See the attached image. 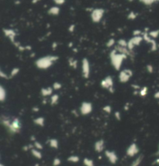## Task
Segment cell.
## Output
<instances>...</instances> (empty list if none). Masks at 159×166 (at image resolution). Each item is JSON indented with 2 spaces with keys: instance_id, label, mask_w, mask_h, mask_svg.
<instances>
[{
  "instance_id": "1",
  "label": "cell",
  "mask_w": 159,
  "mask_h": 166,
  "mask_svg": "<svg viewBox=\"0 0 159 166\" xmlns=\"http://www.w3.org/2000/svg\"><path fill=\"white\" fill-rule=\"evenodd\" d=\"M21 127H22V125H21L20 119L19 118H14L13 120H12L10 127L7 128V130L10 133H11L12 134H15V133H17L20 131Z\"/></svg>"
},
{
  "instance_id": "2",
  "label": "cell",
  "mask_w": 159,
  "mask_h": 166,
  "mask_svg": "<svg viewBox=\"0 0 159 166\" xmlns=\"http://www.w3.org/2000/svg\"><path fill=\"white\" fill-rule=\"evenodd\" d=\"M57 59V57H54V58L52 57H44V58H40L37 61V65L38 68H47L48 67H50L54 60Z\"/></svg>"
},
{
  "instance_id": "3",
  "label": "cell",
  "mask_w": 159,
  "mask_h": 166,
  "mask_svg": "<svg viewBox=\"0 0 159 166\" xmlns=\"http://www.w3.org/2000/svg\"><path fill=\"white\" fill-rule=\"evenodd\" d=\"M139 147L136 143H132L131 144L129 145V147L126 149V155L128 157H134L137 155L139 153Z\"/></svg>"
},
{
  "instance_id": "4",
  "label": "cell",
  "mask_w": 159,
  "mask_h": 166,
  "mask_svg": "<svg viewBox=\"0 0 159 166\" xmlns=\"http://www.w3.org/2000/svg\"><path fill=\"white\" fill-rule=\"evenodd\" d=\"M92 111V105L89 102H84L81 103L80 107V112L82 115H88Z\"/></svg>"
},
{
  "instance_id": "5",
  "label": "cell",
  "mask_w": 159,
  "mask_h": 166,
  "mask_svg": "<svg viewBox=\"0 0 159 166\" xmlns=\"http://www.w3.org/2000/svg\"><path fill=\"white\" fill-rule=\"evenodd\" d=\"M101 86L102 87H103L104 89H109L111 92H113V78L110 77V76H108L105 79H103L101 82Z\"/></svg>"
},
{
  "instance_id": "6",
  "label": "cell",
  "mask_w": 159,
  "mask_h": 166,
  "mask_svg": "<svg viewBox=\"0 0 159 166\" xmlns=\"http://www.w3.org/2000/svg\"><path fill=\"white\" fill-rule=\"evenodd\" d=\"M105 155L106 156V158H108L109 161L113 164V165H114L117 162V161H118V156L116 155V153L115 151H110V150H106L105 151Z\"/></svg>"
},
{
  "instance_id": "7",
  "label": "cell",
  "mask_w": 159,
  "mask_h": 166,
  "mask_svg": "<svg viewBox=\"0 0 159 166\" xmlns=\"http://www.w3.org/2000/svg\"><path fill=\"white\" fill-rule=\"evenodd\" d=\"M103 13H104V10L102 9H95V10H93L92 12V21L94 22L100 21V20L102 19V17L103 16Z\"/></svg>"
},
{
  "instance_id": "8",
  "label": "cell",
  "mask_w": 159,
  "mask_h": 166,
  "mask_svg": "<svg viewBox=\"0 0 159 166\" xmlns=\"http://www.w3.org/2000/svg\"><path fill=\"white\" fill-rule=\"evenodd\" d=\"M132 76V72L130 70H124L120 74V81L121 82H126Z\"/></svg>"
},
{
  "instance_id": "9",
  "label": "cell",
  "mask_w": 159,
  "mask_h": 166,
  "mask_svg": "<svg viewBox=\"0 0 159 166\" xmlns=\"http://www.w3.org/2000/svg\"><path fill=\"white\" fill-rule=\"evenodd\" d=\"M94 149L98 153H101L105 149V141L102 139L95 141L94 144Z\"/></svg>"
},
{
  "instance_id": "10",
  "label": "cell",
  "mask_w": 159,
  "mask_h": 166,
  "mask_svg": "<svg viewBox=\"0 0 159 166\" xmlns=\"http://www.w3.org/2000/svg\"><path fill=\"white\" fill-rule=\"evenodd\" d=\"M82 72L85 78H88L89 75V64L88 60L84 59L82 62Z\"/></svg>"
},
{
  "instance_id": "11",
  "label": "cell",
  "mask_w": 159,
  "mask_h": 166,
  "mask_svg": "<svg viewBox=\"0 0 159 166\" xmlns=\"http://www.w3.org/2000/svg\"><path fill=\"white\" fill-rule=\"evenodd\" d=\"M31 154L33 156H34L36 158H37V159H41L42 158V153H41V151H40V150L37 149V148H32L31 150Z\"/></svg>"
},
{
  "instance_id": "12",
  "label": "cell",
  "mask_w": 159,
  "mask_h": 166,
  "mask_svg": "<svg viewBox=\"0 0 159 166\" xmlns=\"http://www.w3.org/2000/svg\"><path fill=\"white\" fill-rule=\"evenodd\" d=\"M52 92H53V89L50 88V87L44 88V89H41V94H42V96H44V97L51 96L52 94Z\"/></svg>"
},
{
  "instance_id": "13",
  "label": "cell",
  "mask_w": 159,
  "mask_h": 166,
  "mask_svg": "<svg viewBox=\"0 0 159 166\" xmlns=\"http://www.w3.org/2000/svg\"><path fill=\"white\" fill-rule=\"evenodd\" d=\"M48 143H49V145L51 146L52 148H54V149H57L58 148L59 143H58V141L57 140V139H54V138L50 139V140L48 141Z\"/></svg>"
},
{
  "instance_id": "14",
  "label": "cell",
  "mask_w": 159,
  "mask_h": 166,
  "mask_svg": "<svg viewBox=\"0 0 159 166\" xmlns=\"http://www.w3.org/2000/svg\"><path fill=\"white\" fill-rule=\"evenodd\" d=\"M143 155H139L137 158L135 160H134V161L132 163H131L129 166H139L140 165V163L142 162V160H143Z\"/></svg>"
},
{
  "instance_id": "15",
  "label": "cell",
  "mask_w": 159,
  "mask_h": 166,
  "mask_svg": "<svg viewBox=\"0 0 159 166\" xmlns=\"http://www.w3.org/2000/svg\"><path fill=\"white\" fill-rule=\"evenodd\" d=\"M6 99V92L3 86L0 87V100L1 102H4Z\"/></svg>"
},
{
  "instance_id": "16",
  "label": "cell",
  "mask_w": 159,
  "mask_h": 166,
  "mask_svg": "<svg viewBox=\"0 0 159 166\" xmlns=\"http://www.w3.org/2000/svg\"><path fill=\"white\" fill-rule=\"evenodd\" d=\"M67 160H68V161H69V162H71V163H77L80 161V158H79V157L77 155H71L68 158Z\"/></svg>"
},
{
  "instance_id": "17",
  "label": "cell",
  "mask_w": 159,
  "mask_h": 166,
  "mask_svg": "<svg viewBox=\"0 0 159 166\" xmlns=\"http://www.w3.org/2000/svg\"><path fill=\"white\" fill-rule=\"evenodd\" d=\"M34 122L36 125H38L40 127H43L44 125V117H37L34 119Z\"/></svg>"
},
{
  "instance_id": "18",
  "label": "cell",
  "mask_w": 159,
  "mask_h": 166,
  "mask_svg": "<svg viewBox=\"0 0 159 166\" xmlns=\"http://www.w3.org/2000/svg\"><path fill=\"white\" fill-rule=\"evenodd\" d=\"M48 12L51 15H58V13L60 12V9L57 6H53L50 9Z\"/></svg>"
},
{
  "instance_id": "19",
  "label": "cell",
  "mask_w": 159,
  "mask_h": 166,
  "mask_svg": "<svg viewBox=\"0 0 159 166\" xmlns=\"http://www.w3.org/2000/svg\"><path fill=\"white\" fill-rule=\"evenodd\" d=\"M83 164L85 166H95V163L93 160L88 158H85L83 159Z\"/></svg>"
},
{
  "instance_id": "20",
  "label": "cell",
  "mask_w": 159,
  "mask_h": 166,
  "mask_svg": "<svg viewBox=\"0 0 159 166\" xmlns=\"http://www.w3.org/2000/svg\"><path fill=\"white\" fill-rule=\"evenodd\" d=\"M58 100H59V96L58 95H57V94H54V95H52L51 96V105H55L58 102Z\"/></svg>"
},
{
  "instance_id": "21",
  "label": "cell",
  "mask_w": 159,
  "mask_h": 166,
  "mask_svg": "<svg viewBox=\"0 0 159 166\" xmlns=\"http://www.w3.org/2000/svg\"><path fill=\"white\" fill-rule=\"evenodd\" d=\"M5 31V33L6 35L7 36V37H10L11 39H14V37H15V33L13 32V31L12 30H4Z\"/></svg>"
},
{
  "instance_id": "22",
  "label": "cell",
  "mask_w": 159,
  "mask_h": 166,
  "mask_svg": "<svg viewBox=\"0 0 159 166\" xmlns=\"http://www.w3.org/2000/svg\"><path fill=\"white\" fill-rule=\"evenodd\" d=\"M34 148H37L40 151H41L43 149V145H42V144L37 141H36L34 142Z\"/></svg>"
},
{
  "instance_id": "23",
  "label": "cell",
  "mask_w": 159,
  "mask_h": 166,
  "mask_svg": "<svg viewBox=\"0 0 159 166\" xmlns=\"http://www.w3.org/2000/svg\"><path fill=\"white\" fill-rule=\"evenodd\" d=\"M61 164V161L59 158H55L53 160V165L54 166H59Z\"/></svg>"
},
{
  "instance_id": "24",
  "label": "cell",
  "mask_w": 159,
  "mask_h": 166,
  "mask_svg": "<svg viewBox=\"0 0 159 166\" xmlns=\"http://www.w3.org/2000/svg\"><path fill=\"white\" fill-rule=\"evenodd\" d=\"M140 2H143L144 4H145V5H151V4H153L154 2H156L157 0H140Z\"/></svg>"
},
{
  "instance_id": "25",
  "label": "cell",
  "mask_w": 159,
  "mask_h": 166,
  "mask_svg": "<svg viewBox=\"0 0 159 166\" xmlns=\"http://www.w3.org/2000/svg\"><path fill=\"white\" fill-rule=\"evenodd\" d=\"M148 93V88L147 87H144L143 89H140V95L141 96H145Z\"/></svg>"
},
{
  "instance_id": "26",
  "label": "cell",
  "mask_w": 159,
  "mask_h": 166,
  "mask_svg": "<svg viewBox=\"0 0 159 166\" xmlns=\"http://www.w3.org/2000/svg\"><path fill=\"white\" fill-rule=\"evenodd\" d=\"M158 35H159V30L151 31V32L150 33V36H151V37H152L153 38H156Z\"/></svg>"
},
{
  "instance_id": "27",
  "label": "cell",
  "mask_w": 159,
  "mask_h": 166,
  "mask_svg": "<svg viewBox=\"0 0 159 166\" xmlns=\"http://www.w3.org/2000/svg\"><path fill=\"white\" fill-rule=\"evenodd\" d=\"M103 110L107 113H110L112 112V107L110 106H106L103 107Z\"/></svg>"
},
{
  "instance_id": "28",
  "label": "cell",
  "mask_w": 159,
  "mask_h": 166,
  "mask_svg": "<svg viewBox=\"0 0 159 166\" xmlns=\"http://www.w3.org/2000/svg\"><path fill=\"white\" fill-rule=\"evenodd\" d=\"M62 87L61 84L59 83V82H55L53 85V89H56V90H58V89H60Z\"/></svg>"
},
{
  "instance_id": "29",
  "label": "cell",
  "mask_w": 159,
  "mask_h": 166,
  "mask_svg": "<svg viewBox=\"0 0 159 166\" xmlns=\"http://www.w3.org/2000/svg\"><path fill=\"white\" fill-rule=\"evenodd\" d=\"M136 17H137V14H136V13L134 12H131L129 14V16H128V18H129V19H130V20H134Z\"/></svg>"
},
{
  "instance_id": "30",
  "label": "cell",
  "mask_w": 159,
  "mask_h": 166,
  "mask_svg": "<svg viewBox=\"0 0 159 166\" xmlns=\"http://www.w3.org/2000/svg\"><path fill=\"white\" fill-rule=\"evenodd\" d=\"M19 69H18V68H15V69H13L12 70V72H11V76H10V77H14V76L15 75H16L18 73H19Z\"/></svg>"
},
{
  "instance_id": "31",
  "label": "cell",
  "mask_w": 159,
  "mask_h": 166,
  "mask_svg": "<svg viewBox=\"0 0 159 166\" xmlns=\"http://www.w3.org/2000/svg\"><path fill=\"white\" fill-rule=\"evenodd\" d=\"M54 2H55L57 5H62L65 2V0H54Z\"/></svg>"
},
{
  "instance_id": "32",
  "label": "cell",
  "mask_w": 159,
  "mask_h": 166,
  "mask_svg": "<svg viewBox=\"0 0 159 166\" xmlns=\"http://www.w3.org/2000/svg\"><path fill=\"white\" fill-rule=\"evenodd\" d=\"M115 117H116V120H120V119H121V115H120V112H116V113H115Z\"/></svg>"
},
{
  "instance_id": "33",
  "label": "cell",
  "mask_w": 159,
  "mask_h": 166,
  "mask_svg": "<svg viewBox=\"0 0 159 166\" xmlns=\"http://www.w3.org/2000/svg\"><path fill=\"white\" fill-rule=\"evenodd\" d=\"M148 71H149L150 73H151L152 71H153V67L151 65H148Z\"/></svg>"
},
{
  "instance_id": "34",
  "label": "cell",
  "mask_w": 159,
  "mask_h": 166,
  "mask_svg": "<svg viewBox=\"0 0 159 166\" xmlns=\"http://www.w3.org/2000/svg\"><path fill=\"white\" fill-rule=\"evenodd\" d=\"M113 44H114V40H113V39H110V42H109V43L107 44H108V47H110V46L113 45Z\"/></svg>"
},
{
  "instance_id": "35",
  "label": "cell",
  "mask_w": 159,
  "mask_h": 166,
  "mask_svg": "<svg viewBox=\"0 0 159 166\" xmlns=\"http://www.w3.org/2000/svg\"><path fill=\"white\" fill-rule=\"evenodd\" d=\"M154 98H156V99H159V91L157 92L155 94H154Z\"/></svg>"
},
{
  "instance_id": "36",
  "label": "cell",
  "mask_w": 159,
  "mask_h": 166,
  "mask_svg": "<svg viewBox=\"0 0 159 166\" xmlns=\"http://www.w3.org/2000/svg\"><path fill=\"white\" fill-rule=\"evenodd\" d=\"M30 139H31V141H34V142L36 141V139H35V137H34V136H32V137H30Z\"/></svg>"
},
{
  "instance_id": "37",
  "label": "cell",
  "mask_w": 159,
  "mask_h": 166,
  "mask_svg": "<svg viewBox=\"0 0 159 166\" xmlns=\"http://www.w3.org/2000/svg\"><path fill=\"white\" fill-rule=\"evenodd\" d=\"M39 1H40V0H33V1H32V2H33V3H36V2H37Z\"/></svg>"
},
{
  "instance_id": "38",
  "label": "cell",
  "mask_w": 159,
  "mask_h": 166,
  "mask_svg": "<svg viewBox=\"0 0 159 166\" xmlns=\"http://www.w3.org/2000/svg\"><path fill=\"white\" fill-rule=\"evenodd\" d=\"M33 110H34V111H35V112H37V111L39 110V109H38V108H34Z\"/></svg>"
},
{
  "instance_id": "39",
  "label": "cell",
  "mask_w": 159,
  "mask_h": 166,
  "mask_svg": "<svg viewBox=\"0 0 159 166\" xmlns=\"http://www.w3.org/2000/svg\"><path fill=\"white\" fill-rule=\"evenodd\" d=\"M155 163L158 164V165H159V159H157V160L155 161Z\"/></svg>"
},
{
  "instance_id": "40",
  "label": "cell",
  "mask_w": 159,
  "mask_h": 166,
  "mask_svg": "<svg viewBox=\"0 0 159 166\" xmlns=\"http://www.w3.org/2000/svg\"><path fill=\"white\" fill-rule=\"evenodd\" d=\"M74 27H75V26H71V27L70 28V31H72V29H73Z\"/></svg>"
},
{
  "instance_id": "41",
  "label": "cell",
  "mask_w": 159,
  "mask_h": 166,
  "mask_svg": "<svg viewBox=\"0 0 159 166\" xmlns=\"http://www.w3.org/2000/svg\"><path fill=\"white\" fill-rule=\"evenodd\" d=\"M157 155H159V147H158V152H157Z\"/></svg>"
},
{
  "instance_id": "42",
  "label": "cell",
  "mask_w": 159,
  "mask_h": 166,
  "mask_svg": "<svg viewBox=\"0 0 159 166\" xmlns=\"http://www.w3.org/2000/svg\"><path fill=\"white\" fill-rule=\"evenodd\" d=\"M0 166H5V165H4L2 163H1V164H0Z\"/></svg>"
},
{
  "instance_id": "43",
  "label": "cell",
  "mask_w": 159,
  "mask_h": 166,
  "mask_svg": "<svg viewBox=\"0 0 159 166\" xmlns=\"http://www.w3.org/2000/svg\"><path fill=\"white\" fill-rule=\"evenodd\" d=\"M129 1H130V2H132V1H134V0H129Z\"/></svg>"
},
{
  "instance_id": "44",
  "label": "cell",
  "mask_w": 159,
  "mask_h": 166,
  "mask_svg": "<svg viewBox=\"0 0 159 166\" xmlns=\"http://www.w3.org/2000/svg\"><path fill=\"white\" fill-rule=\"evenodd\" d=\"M157 1H159V0H157Z\"/></svg>"
}]
</instances>
